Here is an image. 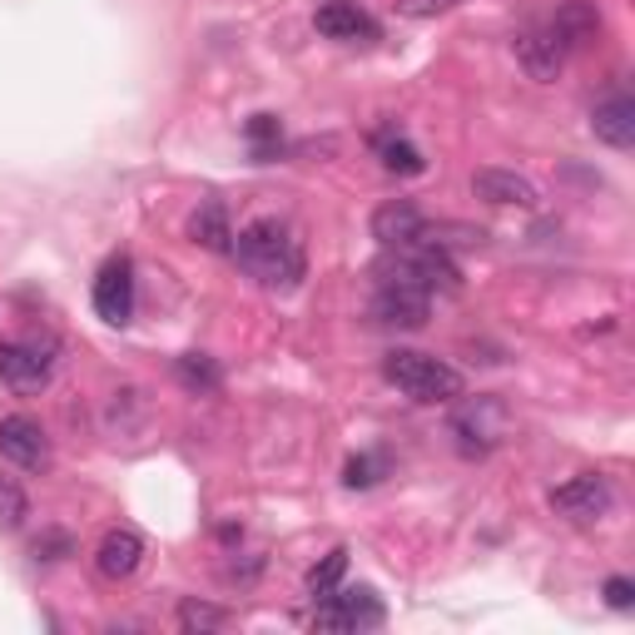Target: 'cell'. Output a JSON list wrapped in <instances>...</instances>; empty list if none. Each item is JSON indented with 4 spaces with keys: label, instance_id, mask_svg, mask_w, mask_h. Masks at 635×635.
Returning <instances> with one entry per match:
<instances>
[{
    "label": "cell",
    "instance_id": "ba28073f",
    "mask_svg": "<svg viewBox=\"0 0 635 635\" xmlns=\"http://www.w3.org/2000/svg\"><path fill=\"white\" fill-rule=\"evenodd\" d=\"M611 502H616V492H611V482L596 472L571 476V482H561L552 492V512H561L566 522H601V516L611 512Z\"/></svg>",
    "mask_w": 635,
    "mask_h": 635
},
{
    "label": "cell",
    "instance_id": "44dd1931",
    "mask_svg": "<svg viewBox=\"0 0 635 635\" xmlns=\"http://www.w3.org/2000/svg\"><path fill=\"white\" fill-rule=\"evenodd\" d=\"M243 134H249V150H253V159H259V164H269V159L283 154V124L273 120V114H253Z\"/></svg>",
    "mask_w": 635,
    "mask_h": 635
},
{
    "label": "cell",
    "instance_id": "7c38bea8",
    "mask_svg": "<svg viewBox=\"0 0 635 635\" xmlns=\"http://www.w3.org/2000/svg\"><path fill=\"white\" fill-rule=\"evenodd\" d=\"M313 26H318V36H327V40H373L377 36V20L367 16L357 0H327V6H318Z\"/></svg>",
    "mask_w": 635,
    "mask_h": 635
},
{
    "label": "cell",
    "instance_id": "4fadbf2b",
    "mask_svg": "<svg viewBox=\"0 0 635 635\" xmlns=\"http://www.w3.org/2000/svg\"><path fill=\"white\" fill-rule=\"evenodd\" d=\"M140 561H144V536L130 532V526H120V532H104L100 552H94V566H100L104 581L134 576V571H140Z\"/></svg>",
    "mask_w": 635,
    "mask_h": 635
},
{
    "label": "cell",
    "instance_id": "cb8c5ba5",
    "mask_svg": "<svg viewBox=\"0 0 635 635\" xmlns=\"http://www.w3.org/2000/svg\"><path fill=\"white\" fill-rule=\"evenodd\" d=\"M383 476H387V457H383V452H373V457H353V462L343 467V482L353 486V492H363V486H377Z\"/></svg>",
    "mask_w": 635,
    "mask_h": 635
},
{
    "label": "cell",
    "instance_id": "5bb4252c",
    "mask_svg": "<svg viewBox=\"0 0 635 635\" xmlns=\"http://www.w3.org/2000/svg\"><path fill=\"white\" fill-rule=\"evenodd\" d=\"M591 130H596V140L611 144V150H631L635 144V100L631 94H611V100H601L596 114H591Z\"/></svg>",
    "mask_w": 635,
    "mask_h": 635
},
{
    "label": "cell",
    "instance_id": "484cf974",
    "mask_svg": "<svg viewBox=\"0 0 635 635\" xmlns=\"http://www.w3.org/2000/svg\"><path fill=\"white\" fill-rule=\"evenodd\" d=\"M462 6V0H397V10L407 20H427V16H442V10Z\"/></svg>",
    "mask_w": 635,
    "mask_h": 635
},
{
    "label": "cell",
    "instance_id": "30bf717a",
    "mask_svg": "<svg viewBox=\"0 0 635 635\" xmlns=\"http://www.w3.org/2000/svg\"><path fill=\"white\" fill-rule=\"evenodd\" d=\"M422 234H427V219H422V209L412 204V199H387L373 214V239L383 243V249H407V243H417Z\"/></svg>",
    "mask_w": 635,
    "mask_h": 635
},
{
    "label": "cell",
    "instance_id": "e0dca14e",
    "mask_svg": "<svg viewBox=\"0 0 635 635\" xmlns=\"http://www.w3.org/2000/svg\"><path fill=\"white\" fill-rule=\"evenodd\" d=\"M552 36L561 40V50H581L601 36V10L591 0H566L552 20Z\"/></svg>",
    "mask_w": 635,
    "mask_h": 635
},
{
    "label": "cell",
    "instance_id": "5b68a950",
    "mask_svg": "<svg viewBox=\"0 0 635 635\" xmlns=\"http://www.w3.org/2000/svg\"><path fill=\"white\" fill-rule=\"evenodd\" d=\"M393 273L402 279L422 283L427 293H462V269L452 263V253L442 249V243H407V249H397V263Z\"/></svg>",
    "mask_w": 635,
    "mask_h": 635
},
{
    "label": "cell",
    "instance_id": "8992f818",
    "mask_svg": "<svg viewBox=\"0 0 635 635\" xmlns=\"http://www.w3.org/2000/svg\"><path fill=\"white\" fill-rule=\"evenodd\" d=\"M56 363V337H26V343H0V377L16 393H40L50 383Z\"/></svg>",
    "mask_w": 635,
    "mask_h": 635
},
{
    "label": "cell",
    "instance_id": "7a4b0ae2",
    "mask_svg": "<svg viewBox=\"0 0 635 635\" xmlns=\"http://www.w3.org/2000/svg\"><path fill=\"white\" fill-rule=\"evenodd\" d=\"M383 377L417 402H457L462 387H467L452 363H442L432 353H412V347H393L383 357Z\"/></svg>",
    "mask_w": 635,
    "mask_h": 635
},
{
    "label": "cell",
    "instance_id": "9a60e30c",
    "mask_svg": "<svg viewBox=\"0 0 635 635\" xmlns=\"http://www.w3.org/2000/svg\"><path fill=\"white\" fill-rule=\"evenodd\" d=\"M516 60H522V70L532 80H556L561 65H566V50H561V40L552 30H526L522 40H516Z\"/></svg>",
    "mask_w": 635,
    "mask_h": 635
},
{
    "label": "cell",
    "instance_id": "4316f807",
    "mask_svg": "<svg viewBox=\"0 0 635 635\" xmlns=\"http://www.w3.org/2000/svg\"><path fill=\"white\" fill-rule=\"evenodd\" d=\"M601 591H606V601H611L616 611H631V606H635V581H631V576H611Z\"/></svg>",
    "mask_w": 635,
    "mask_h": 635
},
{
    "label": "cell",
    "instance_id": "d4e9b609",
    "mask_svg": "<svg viewBox=\"0 0 635 635\" xmlns=\"http://www.w3.org/2000/svg\"><path fill=\"white\" fill-rule=\"evenodd\" d=\"M30 516V496L20 492V482L0 476V526H20Z\"/></svg>",
    "mask_w": 635,
    "mask_h": 635
},
{
    "label": "cell",
    "instance_id": "ac0fdd59",
    "mask_svg": "<svg viewBox=\"0 0 635 635\" xmlns=\"http://www.w3.org/2000/svg\"><path fill=\"white\" fill-rule=\"evenodd\" d=\"M189 239L209 253H229L234 249V224H229V209L219 199H204V204L189 214Z\"/></svg>",
    "mask_w": 635,
    "mask_h": 635
},
{
    "label": "cell",
    "instance_id": "52a82bcc",
    "mask_svg": "<svg viewBox=\"0 0 635 635\" xmlns=\"http://www.w3.org/2000/svg\"><path fill=\"white\" fill-rule=\"evenodd\" d=\"M94 313L114 327H124L134 318V263L124 259V253H114V259L94 273Z\"/></svg>",
    "mask_w": 635,
    "mask_h": 635
},
{
    "label": "cell",
    "instance_id": "603a6c76",
    "mask_svg": "<svg viewBox=\"0 0 635 635\" xmlns=\"http://www.w3.org/2000/svg\"><path fill=\"white\" fill-rule=\"evenodd\" d=\"M343 576H347V546H333V552L309 571V596L318 601V596H327V591H337Z\"/></svg>",
    "mask_w": 635,
    "mask_h": 635
},
{
    "label": "cell",
    "instance_id": "7402d4cb",
    "mask_svg": "<svg viewBox=\"0 0 635 635\" xmlns=\"http://www.w3.org/2000/svg\"><path fill=\"white\" fill-rule=\"evenodd\" d=\"M229 611L224 606H209V601H184L179 606V626H184L189 635H209V631H224L229 626Z\"/></svg>",
    "mask_w": 635,
    "mask_h": 635
},
{
    "label": "cell",
    "instance_id": "8fae6325",
    "mask_svg": "<svg viewBox=\"0 0 635 635\" xmlns=\"http://www.w3.org/2000/svg\"><path fill=\"white\" fill-rule=\"evenodd\" d=\"M472 194L486 204H516V209H536V184L516 169H476L472 174Z\"/></svg>",
    "mask_w": 635,
    "mask_h": 635
},
{
    "label": "cell",
    "instance_id": "6da1fadb",
    "mask_svg": "<svg viewBox=\"0 0 635 635\" xmlns=\"http://www.w3.org/2000/svg\"><path fill=\"white\" fill-rule=\"evenodd\" d=\"M229 253L239 259V269L249 273V279H259L263 289H273V293H293L303 283V269H309L299 239H293L279 219H253V224H243Z\"/></svg>",
    "mask_w": 635,
    "mask_h": 635
},
{
    "label": "cell",
    "instance_id": "83f0119b",
    "mask_svg": "<svg viewBox=\"0 0 635 635\" xmlns=\"http://www.w3.org/2000/svg\"><path fill=\"white\" fill-rule=\"evenodd\" d=\"M36 556H40V561H60V556H70V536H65V532H50L46 542H36Z\"/></svg>",
    "mask_w": 635,
    "mask_h": 635
},
{
    "label": "cell",
    "instance_id": "ffe728a7",
    "mask_svg": "<svg viewBox=\"0 0 635 635\" xmlns=\"http://www.w3.org/2000/svg\"><path fill=\"white\" fill-rule=\"evenodd\" d=\"M174 373L189 393H219V383H224V373H219V363L209 353H184L174 363Z\"/></svg>",
    "mask_w": 635,
    "mask_h": 635
},
{
    "label": "cell",
    "instance_id": "277c9868",
    "mask_svg": "<svg viewBox=\"0 0 635 635\" xmlns=\"http://www.w3.org/2000/svg\"><path fill=\"white\" fill-rule=\"evenodd\" d=\"M383 601H377L373 586H357V591H327L318 596L313 606V626L318 631H373L383 626Z\"/></svg>",
    "mask_w": 635,
    "mask_h": 635
},
{
    "label": "cell",
    "instance_id": "9c48e42d",
    "mask_svg": "<svg viewBox=\"0 0 635 635\" xmlns=\"http://www.w3.org/2000/svg\"><path fill=\"white\" fill-rule=\"evenodd\" d=\"M0 457L16 462V467H26V472L50 467V437H46V427H40L36 417H26V412H10V417H0Z\"/></svg>",
    "mask_w": 635,
    "mask_h": 635
},
{
    "label": "cell",
    "instance_id": "d6986e66",
    "mask_svg": "<svg viewBox=\"0 0 635 635\" xmlns=\"http://www.w3.org/2000/svg\"><path fill=\"white\" fill-rule=\"evenodd\" d=\"M373 150H377V159H383V169H393V174H422L427 169V159H422V150L407 140V134H397V130H383L373 140Z\"/></svg>",
    "mask_w": 635,
    "mask_h": 635
},
{
    "label": "cell",
    "instance_id": "2e32d148",
    "mask_svg": "<svg viewBox=\"0 0 635 635\" xmlns=\"http://www.w3.org/2000/svg\"><path fill=\"white\" fill-rule=\"evenodd\" d=\"M492 412H496V402L476 397L472 407H462L457 417H452V437H457V447L467 452V457H486V452L496 447V427L486 422Z\"/></svg>",
    "mask_w": 635,
    "mask_h": 635
},
{
    "label": "cell",
    "instance_id": "3957f363",
    "mask_svg": "<svg viewBox=\"0 0 635 635\" xmlns=\"http://www.w3.org/2000/svg\"><path fill=\"white\" fill-rule=\"evenodd\" d=\"M427 313H432V293L422 289V283H412V279H402V273L383 269L377 293H373V323L417 333V327H427Z\"/></svg>",
    "mask_w": 635,
    "mask_h": 635
}]
</instances>
